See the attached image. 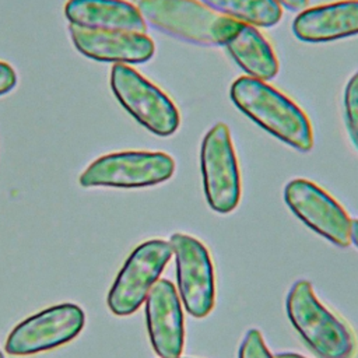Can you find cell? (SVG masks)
Listing matches in <instances>:
<instances>
[{"label":"cell","instance_id":"obj_1","mask_svg":"<svg viewBox=\"0 0 358 358\" xmlns=\"http://www.w3.org/2000/svg\"><path fill=\"white\" fill-rule=\"evenodd\" d=\"M229 95L241 112L274 137L298 151L312 150L313 130L309 117L277 88L243 76L232 83Z\"/></svg>","mask_w":358,"mask_h":358},{"label":"cell","instance_id":"obj_2","mask_svg":"<svg viewBox=\"0 0 358 358\" xmlns=\"http://www.w3.org/2000/svg\"><path fill=\"white\" fill-rule=\"evenodd\" d=\"M133 4L145 24L200 46H225L242 25L200 0H133Z\"/></svg>","mask_w":358,"mask_h":358},{"label":"cell","instance_id":"obj_3","mask_svg":"<svg viewBox=\"0 0 358 358\" xmlns=\"http://www.w3.org/2000/svg\"><path fill=\"white\" fill-rule=\"evenodd\" d=\"M285 310L294 329L319 358H354V331L323 306L309 281L298 280L292 284L287 294Z\"/></svg>","mask_w":358,"mask_h":358},{"label":"cell","instance_id":"obj_4","mask_svg":"<svg viewBox=\"0 0 358 358\" xmlns=\"http://www.w3.org/2000/svg\"><path fill=\"white\" fill-rule=\"evenodd\" d=\"M110 88L119 103L147 130L168 137L180 123L173 101L129 64H113Z\"/></svg>","mask_w":358,"mask_h":358},{"label":"cell","instance_id":"obj_5","mask_svg":"<svg viewBox=\"0 0 358 358\" xmlns=\"http://www.w3.org/2000/svg\"><path fill=\"white\" fill-rule=\"evenodd\" d=\"M175 172L173 158L161 151H120L99 157L80 175L84 187H147L168 180Z\"/></svg>","mask_w":358,"mask_h":358},{"label":"cell","instance_id":"obj_6","mask_svg":"<svg viewBox=\"0 0 358 358\" xmlns=\"http://www.w3.org/2000/svg\"><path fill=\"white\" fill-rule=\"evenodd\" d=\"M172 255V246L166 241L151 239L140 243L126 259L109 289V310L116 316L134 313L159 280Z\"/></svg>","mask_w":358,"mask_h":358},{"label":"cell","instance_id":"obj_7","mask_svg":"<svg viewBox=\"0 0 358 358\" xmlns=\"http://www.w3.org/2000/svg\"><path fill=\"white\" fill-rule=\"evenodd\" d=\"M200 166L204 194L211 210L220 214L235 210L241 200L242 185L227 124L217 123L206 133L200 148Z\"/></svg>","mask_w":358,"mask_h":358},{"label":"cell","instance_id":"obj_8","mask_svg":"<svg viewBox=\"0 0 358 358\" xmlns=\"http://www.w3.org/2000/svg\"><path fill=\"white\" fill-rule=\"evenodd\" d=\"M85 323L84 310L76 303H59L20 322L8 334V355L25 357L60 347L76 338Z\"/></svg>","mask_w":358,"mask_h":358},{"label":"cell","instance_id":"obj_9","mask_svg":"<svg viewBox=\"0 0 358 358\" xmlns=\"http://www.w3.org/2000/svg\"><path fill=\"white\" fill-rule=\"evenodd\" d=\"M175 260L178 294L187 313L206 317L214 308L215 281L208 249L187 234H172L169 238Z\"/></svg>","mask_w":358,"mask_h":358},{"label":"cell","instance_id":"obj_10","mask_svg":"<svg viewBox=\"0 0 358 358\" xmlns=\"http://www.w3.org/2000/svg\"><path fill=\"white\" fill-rule=\"evenodd\" d=\"M291 211L316 234L340 248L351 245V218L344 207L316 183L298 178L284 187Z\"/></svg>","mask_w":358,"mask_h":358},{"label":"cell","instance_id":"obj_11","mask_svg":"<svg viewBox=\"0 0 358 358\" xmlns=\"http://www.w3.org/2000/svg\"><path fill=\"white\" fill-rule=\"evenodd\" d=\"M144 302L154 351L161 358H179L185 347V317L176 288L166 278L158 280Z\"/></svg>","mask_w":358,"mask_h":358},{"label":"cell","instance_id":"obj_12","mask_svg":"<svg viewBox=\"0 0 358 358\" xmlns=\"http://www.w3.org/2000/svg\"><path fill=\"white\" fill-rule=\"evenodd\" d=\"M76 49L98 62L115 64H137L150 60L155 52L154 41L140 32L91 31L69 27Z\"/></svg>","mask_w":358,"mask_h":358},{"label":"cell","instance_id":"obj_13","mask_svg":"<svg viewBox=\"0 0 358 358\" xmlns=\"http://www.w3.org/2000/svg\"><path fill=\"white\" fill-rule=\"evenodd\" d=\"M294 35L310 43L358 35V0H340L303 8L292 22Z\"/></svg>","mask_w":358,"mask_h":358},{"label":"cell","instance_id":"obj_14","mask_svg":"<svg viewBox=\"0 0 358 358\" xmlns=\"http://www.w3.org/2000/svg\"><path fill=\"white\" fill-rule=\"evenodd\" d=\"M64 15L70 25L91 31H126L145 34L147 24L127 0H67Z\"/></svg>","mask_w":358,"mask_h":358},{"label":"cell","instance_id":"obj_15","mask_svg":"<svg viewBox=\"0 0 358 358\" xmlns=\"http://www.w3.org/2000/svg\"><path fill=\"white\" fill-rule=\"evenodd\" d=\"M225 48L248 77L266 81L277 76L280 63L275 52L256 27L242 24Z\"/></svg>","mask_w":358,"mask_h":358},{"label":"cell","instance_id":"obj_16","mask_svg":"<svg viewBox=\"0 0 358 358\" xmlns=\"http://www.w3.org/2000/svg\"><path fill=\"white\" fill-rule=\"evenodd\" d=\"M211 10L253 27H273L282 17L277 0H200Z\"/></svg>","mask_w":358,"mask_h":358},{"label":"cell","instance_id":"obj_17","mask_svg":"<svg viewBox=\"0 0 358 358\" xmlns=\"http://www.w3.org/2000/svg\"><path fill=\"white\" fill-rule=\"evenodd\" d=\"M344 110L350 137L358 148V71L350 78L345 87Z\"/></svg>","mask_w":358,"mask_h":358},{"label":"cell","instance_id":"obj_18","mask_svg":"<svg viewBox=\"0 0 358 358\" xmlns=\"http://www.w3.org/2000/svg\"><path fill=\"white\" fill-rule=\"evenodd\" d=\"M238 358H274V357L268 351L260 330L249 329L241 343Z\"/></svg>","mask_w":358,"mask_h":358},{"label":"cell","instance_id":"obj_19","mask_svg":"<svg viewBox=\"0 0 358 358\" xmlns=\"http://www.w3.org/2000/svg\"><path fill=\"white\" fill-rule=\"evenodd\" d=\"M17 84V74L14 69L6 63L0 62V95L10 92Z\"/></svg>","mask_w":358,"mask_h":358},{"label":"cell","instance_id":"obj_20","mask_svg":"<svg viewBox=\"0 0 358 358\" xmlns=\"http://www.w3.org/2000/svg\"><path fill=\"white\" fill-rule=\"evenodd\" d=\"M278 4L289 11H302L306 4H308V0H277Z\"/></svg>","mask_w":358,"mask_h":358},{"label":"cell","instance_id":"obj_21","mask_svg":"<svg viewBox=\"0 0 358 358\" xmlns=\"http://www.w3.org/2000/svg\"><path fill=\"white\" fill-rule=\"evenodd\" d=\"M350 241H351V243L358 249V220H351Z\"/></svg>","mask_w":358,"mask_h":358},{"label":"cell","instance_id":"obj_22","mask_svg":"<svg viewBox=\"0 0 358 358\" xmlns=\"http://www.w3.org/2000/svg\"><path fill=\"white\" fill-rule=\"evenodd\" d=\"M274 358H305V357L296 352H278L275 354Z\"/></svg>","mask_w":358,"mask_h":358},{"label":"cell","instance_id":"obj_23","mask_svg":"<svg viewBox=\"0 0 358 358\" xmlns=\"http://www.w3.org/2000/svg\"><path fill=\"white\" fill-rule=\"evenodd\" d=\"M0 358H4V357H3V354H1V351H0Z\"/></svg>","mask_w":358,"mask_h":358},{"label":"cell","instance_id":"obj_24","mask_svg":"<svg viewBox=\"0 0 358 358\" xmlns=\"http://www.w3.org/2000/svg\"><path fill=\"white\" fill-rule=\"evenodd\" d=\"M179 358H180V357H179Z\"/></svg>","mask_w":358,"mask_h":358}]
</instances>
